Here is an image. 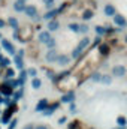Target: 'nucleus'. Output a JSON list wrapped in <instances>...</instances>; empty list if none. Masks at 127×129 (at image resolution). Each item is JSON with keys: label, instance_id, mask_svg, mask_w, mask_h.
I'll return each mask as SVG.
<instances>
[{"label": "nucleus", "instance_id": "1", "mask_svg": "<svg viewBox=\"0 0 127 129\" xmlns=\"http://www.w3.org/2000/svg\"><path fill=\"white\" fill-rule=\"evenodd\" d=\"M90 44H91V39H90V38H87V36L82 38V39L79 41V44L76 45V48H73V51H72V59H78V57L82 54V51L90 47Z\"/></svg>", "mask_w": 127, "mask_h": 129}, {"label": "nucleus", "instance_id": "2", "mask_svg": "<svg viewBox=\"0 0 127 129\" xmlns=\"http://www.w3.org/2000/svg\"><path fill=\"white\" fill-rule=\"evenodd\" d=\"M17 111V102H14L12 105H8V108L2 113V123L3 125H6V123H9L11 122V117H12V114Z\"/></svg>", "mask_w": 127, "mask_h": 129}, {"label": "nucleus", "instance_id": "3", "mask_svg": "<svg viewBox=\"0 0 127 129\" xmlns=\"http://www.w3.org/2000/svg\"><path fill=\"white\" fill-rule=\"evenodd\" d=\"M2 48L6 50V53H9L11 56L15 54V47H14V44H12L11 41H8V39H3V38H2Z\"/></svg>", "mask_w": 127, "mask_h": 129}, {"label": "nucleus", "instance_id": "4", "mask_svg": "<svg viewBox=\"0 0 127 129\" xmlns=\"http://www.w3.org/2000/svg\"><path fill=\"white\" fill-rule=\"evenodd\" d=\"M126 72H127V69H126V66H123V64H117V66H114L112 68V75L114 77H124L126 75Z\"/></svg>", "mask_w": 127, "mask_h": 129}, {"label": "nucleus", "instance_id": "5", "mask_svg": "<svg viewBox=\"0 0 127 129\" xmlns=\"http://www.w3.org/2000/svg\"><path fill=\"white\" fill-rule=\"evenodd\" d=\"M14 90H15V89H14V87H11L9 84H6L5 81L0 84V93H2V95H5V96H12Z\"/></svg>", "mask_w": 127, "mask_h": 129}, {"label": "nucleus", "instance_id": "6", "mask_svg": "<svg viewBox=\"0 0 127 129\" xmlns=\"http://www.w3.org/2000/svg\"><path fill=\"white\" fill-rule=\"evenodd\" d=\"M57 57H58V53L55 51V48H51V50H48V53L45 56V60L49 62V63H54V62H57Z\"/></svg>", "mask_w": 127, "mask_h": 129}, {"label": "nucleus", "instance_id": "7", "mask_svg": "<svg viewBox=\"0 0 127 129\" xmlns=\"http://www.w3.org/2000/svg\"><path fill=\"white\" fill-rule=\"evenodd\" d=\"M27 17H30V18H33V17H36L37 15V8L34 6V5H27L26 8H24V11H23Z\"/></svg>", "mask_w": 127, "mask_h": 129}, {"label": "nucleus", "instance_id": "8", "mask_svg": "<svg viewBox=\"0 0 127 129\" xmlns=\"http://www.w3.org/2000/svg\"><path fill=\"white\" fill-rule=\"evenodd\" d=\"M61 104H70V102H73L75 101V92L73 90H69L67 93H64L63 96H61Z\"/></svg>", "mask_w": 127, "mask_h": 129}, {"label": "nucleus", "instance_id": "9", "mask_svg": "<svg viewBox=\"0 0 127 129\" xmlns=\"http://www.w3.org/2000/svg\"><path fill=\"white\" fill-rule=\"evenodd\" d=\"M114 23H115L118 27H127L126 18H124L121 14H115V15H114Z\"/></svg>", "mask_w": 127, "mask_h": 129}, {"label": "nucleus", "instance_id": "10", "mask_svg": "<svg viewBox=\"0 0 127 129\" xmlns=\"http://www.w3.org/2000/svg\"><path fill=\"white\" fill-rule=\"evenodd\" d=\"M58 107H60V104H58V102H55V104H52V105H48V107L42 111V114H43V116H46V117H48V116H52V114H54V111H55Z\"/></svg>", "mask_w": 127, "mask_h": 129}, {"label": "nucleus", "instance_id": "11", "mask_svg": "<svg viewBox=\"0 0 127 129\" xmlns=\"http://www.w3.org/2000/svg\"><path fill=\"white\" fill-rule=\"evenodd\" d=\"M48 105H49L48 99H46V98H43V99H40V101L37 102V105H36V108H34V110H36V113H42Z\"/></svg>", "mask_w": 127, "mask_h": 129}, {"label": "nucleus", "instance_id": "12", "mask_svg": "<svg viewBox=\"0 0 127 129\" xmlns=\"http://www.w3.org/2000/svg\"><path fill=\"white\" fill-rule=\"evenodd\" d=\"M60 12H58V9H55V8H52V9H48L46 12H45V15L42 17L43 20H51V18H55V15H58Z\"/></svg>", "mask_w": 127, "mask_h": 129}, {"label": "nucleus", "instance_id": "13", "mask_svg": "<svg viewBox=\"0 0 127 129\" xmlns=\"http://www.w3.org/2000/svg\"><path fill=\"white\" fill-rule=\"evenodd\" d=\"M58 27H60L58 20H55V18L48 20V30H49V32H55V30H58Z\"/></svg>", "mask_w": 127, "mask_h": 129}, {"label": "nucleus", "instance_id": "14", "mask_svg": "<svg viewBox=\"0 0 127 129\" xmlns=\"http://www.w3.org/2000/svg\"><path fill=\"white\" fill-rule=\"evenodd\" d=\"M109 51H111L109 44H105V42H100V44H99V53H100L102 56H108Z\"/></svg>", "mask_w": 127, "mask_h": 129}, {"label": "nucleus", "instance_id": "15", "mask_svg": "<svg viewBox=\"0 0 127 129\" xmlns=\"http://www.w3.org/2000/svg\"><path fill=\"white\" fill-rule=\"evenodd\" d=\"M115 14H117V11H115V6L114 5H111V3L105 5V15L106 17H114Z\"/></svg>", "mask_w": 127, "mask_h": 129}, {"label": "nucleus", "instance_id": "16", "mask_svg": "<svg viewBox=\"0 0 127 129\" xmlns=\"http://www.w3.org/2000/svg\"><path fill=\"white\" fill-rule=\"evenodd\" d=\"M51 38V33H49V30L48 32H40L39 33V36H37V41L40 42V44H46V41Z\"/></svg>", "mask_w": 127, "mask_h": 129}, {"label": "nucleus", "instance_id": "17", "mask_svg": "<svg viewBox=\"0 0 127 129\" xmlns=\"http://www.w3.org/2000/svg\"><path fill=\"white\" fill-rule=\"evenodd\" d=\"M70 62V57L69 56H66V54H58V57H57V63L60 64V66H66V64H69Z\"/></svg>", "mask_w": 127, "mask_h": 129}, {"label": "nucleus", "instance_id": "18", "mask_svg": "<svg viewBox=\"0 0 127 129\" xmlns=\"http://www.w3.org/2000/svg\"><path fill=\"white\" fill-rule=\"evenodd\" d=\"M14 62H15V66L17 69H24V62H23V57H20L18 54H14Z\"/></svg>", "mask_w": 127, "mask_h": 129}, {"label": "nucleus", "instance_id": "19", "mask_svg": "<svg viewBox=\"0 0 127 129\" xmlns=\"http://www.w3.org/2000/svg\"><path fill=\"white\" fill-rule=\"evenodd\" d=\"M24 8H26V3H24V2H21V0H17V2L14 3V9H15L17 12H23V11H24Z\"/></svg>", "mask_w": 127, "mask_h": 129}, {"label": "nucleus", "instance_id": "20", "mask_svg": "<svg viewBox=\"0 0 127 129\" xmlns=\"http://www.w3.org/2000/svg\"><path fill=\"white\" fill-rule=\"evenodd\" d=\"M93 15H94L93 9H85V11L82 12V18H84V21H88V20H91V18H93Z\"/></svg>", "mask_w": 127, "mask_h": 129}, {"label": "nucleus", "instance_id": "21", "mask_svg": "<svg viewBox=\"0 0 127 129\" xmlns=\"http://www.w3.org/2000/svg\"><path fill=\"white\" fill-rule=\"evenodd\" d=\"M8 24H9L14 30L20 29V27H18V20H17V18H14V17H9V18H8Z\"/></svg>", "mask_w": 127, "mask_h": 129}, {"label": "nucleus", "instance_id": "22", "mask_svg": "<svg viewBox=\"0 0 127 129\" xmlns=\"http://www.w3.org/2000/svg\"><path fill=\"white\" fill-rule=\"evenodd\" d=\"M94 30H96V35H97V36H103V35H106V27H105V26H96Z\"/></svg>", "mask_w": 127, "mask_h": 129}, {"label": "nucleus", "instance_id": "23", "mask_svg": "<svg viewBox=\"0 0 127 129\" xmlns=\"http://www.w3.org/2000/svg\"><path fill=\"white\" fill-rule=\"evenodd\" d=\"M40 86H42V81L37 78V77H34L32 80V87L34 89V90H37V89H40Z\"/></svg>", "mask_w": 127, "mask_h": 129}, {"label": "nucleus", "instance_id": "24", "mask_svg": "<svg viewBox=\"0 0 127 129\" xmlns=\"http://www.w3.org/2000/svg\"><path fill=\"white\" fill-rule=\"evenodd\" d=\"M15 77V71L12 68H6V72L3 75V78H14Z\"/></svg>", "mask_w": 127, "mask_h": 129}, {"label": "nucleus", "instance_id": "25", "mask_svg": "<svg viewBox=\"0 0 127 129\" xmlns=\"http://www.w3.org/2000/svg\"><path fill=\"white\" fill-rule=\"evenodd\" d=\"M67 27H69V30H70V32L79 33V24H78V23H70Z\"/></svg>", "mask_w": 127, "mask_h": 129}, {"label": "nucleus", "instance_id": "26", "mask_svg": "<svg viewBox=\"0 0 127 129\" xmlns=\"http://www.w3.org/2000/svg\"><path fill=\"white\" fill-rule=\"evenodd\" d=\"M117 125H118V126H126L127 119L124 117V116H118V117H117Z\"/></svg>", "mask_w": 127, "mask_h": 129}, {"label": "nucleus", "instance_id": "27", "mask_svg": "<svg viewBox=\"0 0 127 129\" xmlns=\"http://www.w3.org/2000/svg\"><path fill=\"white\" fill-rule=\"evenodd\" d=\"M55 44H57V42H55V39H54V38H49V39L46 41V44H45V45L48 47V50H51V48H55Z\"/></svg>", "mask_w": 127, "mask_h": 129}, {"label": "nucleus", "instance_id": "28", "mask_svg": "<svg viewBox=\"0 0 127 129\" xmlns=\"http://www.w3.org/2000/svg\"><path fill=\"white\" fill-rule=\"evenodd\" d=\"M9 64H11V60L9 59H6V57H2V60H0V68H9Z\"/></svg>", "mask_w": 127, "mask_h": 129}, {"label": "nucleus", "instance_id": "29", "mask_svg": "<svg viewBox=\"0 0 127 129\" xmlns=\"http://www.w3.org/2000/svg\"><path fill=\"white\" fill-rule=\"evenodd\" d=\"M111 81H112V78L109 75H102V78H100V83L102 84H111Z\"/></svg>", "mask_w": 127, "mask_h": 129}, {"label": "nucleus", "instance_id": "30", "mask_svg": "<svg viewBox=\"0 0 127 129\" xmlns=\"http://www.w3.org/2000/svg\"><path fill=\"white\" fill-rule=\"evenodd\" d=\"M43 2V5H45V8L46 9H52L54 8V2L55 0H42Z\"/></svg>", "mask_w": 127, "mask_h": 129}, {"label": "nucleus", "instance_id": "31", "mask_svg": "<svg viewBox=\"0 0 127 129\" xmlns=\"http://www.w3.org/2000/svg\"><path fill=\"white\" fill-rule=\"evenodd\" d=\"M90 30V27L87 26V24H79V33H82V35H87V32Z\"/></svg>", "mask_w": 127, "mask_h": 129}, {"label": "nucleus", "instance_id": "32", "mask_svg": "<svg viewBox=\"0 0 127 129\" xmlns=\"http://www.w3.org/2000/svg\"><path fill=\"white\" fill-rule=\"evenodd\" d=\"M69 6H70V3H67V2H66V3H63L60 8H57V9H58V12H64V11L69 8Z\"/></svg>", "mask_w": 127, "mask_h": 129}, {"label": "nucleus", "instance_id": "33", "mask_svg": "<svg viewBox=\"0 0 127 129\" xmlns=\"http://www.w3.org/2000/svg\"><path fill=\"white\" fill-rule=\"evenodd\" d=\"M27 74H29L30 77H33V78H34V77L37 75V71H36L34 68H30V69H27Z\"/></svg>", "mask_w": 127, "mask_h": 129}, {"label": "nucleus", "instance_id": "34", "mask_svg": "<svg viewBox=\"0 0 127 129\" xmlns=\"http://www.w3.org/2000/svg\"><path fill=\"white\" fill-rule=\"evenodd\" d=\"M100 78H102L100 74H93V75H91V80H93L94 83H100Z\"/></svg>", "mask_w": 127, "mask_h": 129}, {"label": "nucleus", "instance_id": "35", "mask_svg": "<svg viewBox=\"0 0 127 129\" xmlns=\"http://www.w3.org/2000/svg\"><path fill=\"white\" fill-rule=\"evenodd\" d=\"M79 128V122H72L69 123V129H78Z\"/></svg>", "mask_w": 127, "mask_h": 129}, {"label": "nucleus", "instance_id": "36", "mask_svg": "<svg viewBox=\"0 0 127 129\" xmlns=\"http://www.w3.org/2000/svg\"><path fill=\"white\" fill-rule=\"evenodd\" d=\"M69 110H70L72 113L76 111V105H75V102H70V104H69Z\"/></svg>", "mask_w": 127, "mask_h": 129}, {"label": "nucleus", "instance_id": "37", "mask_svg": "<svg viewBox=\"0 0 127 129\" xmlns=\"http://www.w3.org/2000/svg\"><path fill=\"white\" fill-rule=\"evenodd\" d=\"M100 42H102V38H100V36H96V39H94V42H93V44H94V45H99Z\"/></svg>", "mask_w": 127, "mask_h": 129}, {"label": "nucleus", "instance_id": "38", "mask_svg": "<svg viewBox=\"0 0 127 129\" xmlns=\"http://www.w3.org/2000/svg\"><path fill=\"white\" fill-rule=\"evenodd\" d=\"M17 54H18L20 57H24V56H26V51H24V50H20V51H18Z\"/></svg>", "mask_w": 127, "mask_h": 129}, {"label": "nucleus", "instance_id": "39", "mask_svg": "<svg viewBox=\"0 0 127 129\" xmlns=\"http://www.w3.org/2000/svg\"><path fill=\"white\" fill-rule=\"evenodd\" d=\"M66 120H67L66 117H60V119H58V123H60V125H61V123H66Z\"/></svg>", "mask_w": 127, "mask_h": 129}, {"label": "nucleus", "instance_id": "40", "mask_svg": "<svg viewBox=\"0 0 127 129\" xmlns=\"http://www.w3.org/2000/svg\"><path fill=\"white\" fill-rule=\"evenodd\" d=\"M34 129H48V128H46L45 125H37V126H36Z\"/></svg>", "mask_w": 127, "mask_h": 129}, {"label": "nucleus", "instance_id": "41", "mask_svg": "<svg viewBox=\"0 0 127 129\" xmlns=\"http://www.w3.org/2000/svg\"><path fill=\"white\" fill-rule=\"evenodd\" d=\"M24 129H34V126H33V123H29L27 126H24Z\"/></svg>", "mask_w": 127, "mask_h": 129}, {"label": "nucleus", "instance_id": "42", "mask_svg": "<svg viewBox=\"0 0 127 129\" xmlns=\"http://www.w3.org/2000/svg\"><path fill=\"white\" fill-rule=\"evenodd\" d=\"M5 26H6V23H5V21H3V20H2V18H0V29H3V27H5Z\"/></svg>", "mask_w": 127, "mask_h": 129}, {"label": "nucleus", "instance_id": "43", "mask_svg": "<svg viewBox=\"0 0 127 129\" xmlns=\"http://www.w3.org/2000/svg\"><path fill=\"white\" fill-rule=\"evenodd\" d=\"M114 129H126V126H118V128H114Z\"/></svg>", "mask_w": 127, "mask_h": 129}, {"label": "nucleus", "instance_id": "44", "mask_svg": "<svg viewBox=\"0 0 127 129\" xmlns=\"http://www.w3.org/2000/svg\"><path fill=\"white\" fill-rule=\"evenodd\" d=\"M124 39H126V42H127V35H126V38H124Z\"/></svg>", "mask_w": 127, "mask_h": 129}, {"label": "nucleus", "instance_id": "45", "mask_svg": "<svg viewBox=\"0 0 127 129\" xmlns=\"http://www.w3.org/2000/svg\"><path fill=\"white\" fill-rule=\"evenodd\" d=\"M21 2H24V3H26V2H27V0H21Z\"/></svg>", "mask_w": 127, "mask_h": 129}, {"label": "nucleus", "instance_id": "46", "mask_svg": "<svg viewBox=\"0 0 127 129\" xmlns=\"http://www.w3.org/2000/svg\"><path fill=\"white\" fill-rule=\"evenodd\" d=\"M0 38H2V35H0Z\"/></svg>", "mask_w": 127, "mask_h": 129}]
</instances>
